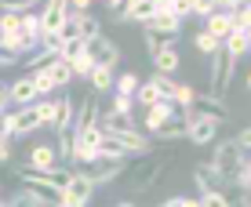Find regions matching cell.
I'll use <instances>...</instances> for the list:
<instances>
[{
	"label": "cell",
	"mask_w": 251,
	"mask_h": 207,
	"mask_svg": "<svg viewBox=\"0 0 251 207\" xmlns=\"http://www.w3.org/2000/svg\"><path fill=\"white\" fill-rule=\"evenodd\" d=\"M15 178L22 182V193H29L33 200H40L44 207H58L62 204V189L51 185L48 175H37V171H29L25 163H19V167H15Z\"/></svg>",
	"instance_id": "6da1fadb"
},
{
	"label": "cell",
	"mask_w": 251,
	"mask_h": 207,
	"mask_svg": "<svg viewBox=\"0 0 251 207\" xmlns=\"http://www.w3.org/2000/svg\"><path fill=\"white\" fill-rule=\"evenodd\" d=\"M233 76H237V62H233L226 51H215L211 69H207V94L226 102V91L233 88Z\"/></svg>",
	"instance_id": "7a4b0ae2"
},
{
	"label": "cell",
	"mask_w": 251,
	"mask_h": 207,
	"mask_svg": "<svg viewBox=\"0 0 251 207\" xmlns=\"http://www.w3.org/2000/svg\"><path fill=\"white\" fill-rule=\"evenodd\" d=\"M186 120V138L193 145H211L215 138H219V127H222V120H215V116H204V113H197L193 106L189 109H182V113H178Z\"/></svg>",
	"instance_id": "3957f363"
},
{
	"label": "cell",
	"mask_w": 251,
	"mask_h": 207,
	"mask_svg": "<svg viewBox=\"0 0 251 207\" xmlns=\"http://www.w3.org/2000/svg\"><path fill=\"white\" fill-rule=\"evenodd\" d=\"M164 167H168V163H164L160 157H150V153H146V157L138 160V163H131V167H127V182H131V193H150V189L157 185V178L164 175Z\"/></svg>",
	"instance_id": "277c9868"
},
{
	"label": "cell",
	"mask_w": 251,
	"mask_h": 207,
	"mask_svg": "<svg viewBox=\"0 0 251 207\" xmlns=\"http://www.w3.org/2000/svg\"><path fill=\"white\" fill-rule=\"evenodd\" d=\"M44 106V127H51V131H69L73 127V116H76V106H73V98H66V94H58V98H51V102H40Z\"/></svg>",
	"instance_id": "5b68a950"
},
{
	"label": "cell",
	"mask_w": 251,
	"mask_h": 207,
	"mask_svg": "<svg viewBox=\"0 0 251 207\" xmlns=\"http://www.w3.org/2000/svg\"><path fill=\"white\" fill-rule=\"evenodd\" d=\"M244 160H248V153H244V149H240V145L229 138V142H219V149H215L211 167L219 171L222 178H229V185H233V175H237V167H240Z\"/></svg>",
	"instance_id": "8992f818"
},
{
	"label": "cell",
	"mask_w": 251,
	"mask_h": 207,
	"mask_svg": "<svg viewBox=\"0 0 251 207\" xmlns=\"http://www.w3.org/2000/svg\"><path fill=\"white\" fill-rule=\"evenodd\" d=\"M84 55H88V62L95 69H113L120 58V47L109 37H91V40H84Z\"/></svg>",
	"instance_id": "52a82bcc"
},
{
	"label": "cell",
	"mask_w": 251,
	"mask_h": 207,
	"mask_svg": "<svg viewBox=\"0 0 251 207\" xmlns=\"http://www.w3.org/2000/svg\"><path fill=\"white\" fill-rule=\"evenodd\" d=\"M7 116H11V138H25V135L37 131V127H44V106H40V102L22 106V109H15V113H7Z\"/></svg>",
	"instance_id": "ba28073f"
},
{
	"label": "cell",
	"mask_w": 251,
	"mask_h": 207,
	"mask_svg": "<svg viewBox=\"0 0 251 207\" xmlns=\"http://www.w3.org/2000/svg\"><path fill=\"white\" fill-rule=\"evenodd\" d=\"M84 175L91 178V185H109V182H117L120 175L127 171V160H109V157H95L88 167H80Z\"/></svg>",
	"instance_id": "9c48e42d"
},
{
	"label": "cell",
	"mask_w": 251,
	"mask_h": 207,
	"mask_svg": "<svg viewBox=\"0 0 251 207\" xmlns=\"http://www.w3.org/2000/svg\"><path fill=\"white\" fill-rule=\"evenodd\" d=\"M40 37H62L66 22H69V11H66V0H48L40 7Z\"/></svg>",
	"instance_id": "30bf717a"
},
{
	"label": "cell",
	"mask_w": 251,
	"mask_h": 207,
	"mask_svg": "<svg viewBox=\"0 0 251 207\" xmlns=\"http://www.w3.org/2000/svg\"><path fill=\"white\" fill-rule=\"evenodd\" d=\"M95 196V185H91V178L84 175V171H73L69 175V182L62 189V204H76V207H88V200Z\"/></svg>",
	"instance_id": "8fae6325"
},
{
	"label": "cell",
	"mask_w": 251,
	"mask_h": 207,
	"mask_svg": "<svg viewBox=\"0 0 251 207\" xmlns=\"http://www.w3.org/2000/svg\"><path fill=\"white\" fill-rule=\"evenodd\" d=\"M193 178H197V189H201V193H222V196H229V189H233L229 178H222L211 163H197Z\"/></svg>",
	"instance_id": "7c38bea8"
},
{
	"label": "cell",
	"mask_w": 251,
	"mask_h": 207,
	"mask_svg": "<svg viewBox=\"0 0 251 207\" xmlns=\"http://www.w3.org/2000/svg\"><path fill=\"white\" fill-rule=\"evenodd\" d=\"M233 7H237V4H219V11H215L211 19H207V22L201 25L207 37H215L219 44L229 37V33H237V29H233Z\"/></svg>",
	"instance_id": "4fadbf2b"
},
{
	"label": "cell",
	"mask_w": 251,
	"mask_h": 207,
	"mask_svg": "<svg viewBox=\"0 0 251 207\" xmlns=\"http://www.w3.org/2000/svg\"><path fill=\"white\" fill-rule=\"evenodd\" d=\"M29 171H37V175H51V171H58L62 163H58V153H55V145H33L29 149V163H25Z\"/></svg>",
	"instance_id": "5bb4252c"
},
{
	"label": "cell",
	"mask_w": 251,
	"mask_h": 207,
	"mask_svg": "<svg viewBox=\"0 0 251 207\" xmlns=\"http://www.w3.org/2000/svg\"><path fill=\"white\" fill-rule=\"evenodd\" d=\"M102 124V109H99V98L88 94V98L80 102V113L73 116V131H88V127H99Z\"/></svg>",
	"instance_id": "9a60e30c"
},
{
	"label": "cell",
	"mask_w": 251,
	"mask_h": 207,
	"mask_svg": "<svg viewBox=\"0 0 251 207\" xmlns=\"http://www.w3.org/2000/svg\"><path fill=\"white\" fill-rule=\"evenodd\" d=\"M153 58V66H157V73L160 76H171L178 66H182V58H178V44H171V40H164L157 55H150Z\"/></svg>",
	"instance_id": "2e32d148"
},
{
	"label": "cell",
	"mask_w": 251,
	"mask_h": 207,
	"mask_svg": "<svg viewBox=\"0 0 251 207\" xmlns=\"http://www.w3.org/2000/svg\"><path fill=\"white\" fill-rule=\"evenodd\" d=\"M7 94H11V102L15 106H33V102H40V94H37V88H33V80L29 76H19L15 84H7Z\"/></svg>",
	"instance_id": "e0dca14e"
},
{
	"label": "cell",
	"mask_w": 251,
	"mask_h": 207,
	"mask_svg": "<svg viewBox=\"0 0 251 207\" xmlns=\"http://www.w3.org/2000/svg\"><path fill=\"white\" fill-rule=\"evenodd\" d=\"M171 116H175V106H171V102H157V106H150V109H146V120H142V124H146V135L160 131Z\"/></svg>",
	"instance_id": "ac0fdd59"
},
{
	"label": "cell",
	"mask_w": 251,
	"mask_h": 207,
	"mask_svg": "<svg viewBox=\"0 0 251 207\" xmlns=\"http://www.w3.org/2000/svg\"><path fill=\"white\" fill-rule=\"evenodd\" d=\"M193 109H197V113H204V116H215V120H226L229 116V106L222 98H211V94H197Z\"/></svg>",
	"instance_id": "d6986e66"
},
{
	"label": "cell",
	"mask_w": 251,
	"mask_h": 207,
	"mask_svg": "<svg viewBox=\"0 0 251 207\" xmlns=\"http://www.w3.org/2000/svg\"><path fill=\"white\" fill-rule=\"evenodd\" d=\"M150 19H153V0H131V4H124V19H120V22L146 25Z\"/></svg>",
	"instance_id": "ffe728a7"
},
{
	"label": "cell",
	"mask_w": 251,
	"mask_h": 207,
	"mask_svg": "<svg viewBox=\"0 0 251 207\" xmlns=\"http://www.w3.org/2000/svg\"><path fill=\"white\" fill-rule=\"evenodd\" d=\"M248 47H251V37H248V33H229V37L222 40V51H226L233 62H237V58H244Z\"/></svg>",
	"instance_id": "44dd1931"
},
{
	"label": "cell",
	"mask_w": 251,
	"mask_h": 207,
	"mask_svg": "<svg viewBox=\"0 0 251 207\" xmlns=\"http://www.w3.org/2000/svg\"><path fill=\"white\" fill-rule=\"evenodd\" d=\"M153 138H157V142H178V138H186V120L175 113L160 131H153Z\"/></svg>",
	"instance_id": "7402d4cb"
},
{
	"label": "cell",
	"mask_w": 251,
	"mask_h": 207,
	"mask_svg": "<svg viewBox=\"0 0 251 207\" xmlns=\"http://www.w3.org/2000/svg\"><path fill=\"white\" fill-rule=\"evenodd\" d=\"M44 73L51 76V84H55V91H58V88H66V84L73 80V69H69V62H62V58H55V62H51V66L44 69Z\"/></svg>",
	"instance_id": "603a6c76"
},
{
	"label": "cell",
	"mask_w": 251,
	"mask_h": 207,
	"mask_svg": "<svg viewBox=\"0 0 251 207\" xmlns=\"http://www.w3.org/2000/svg\"><path fill=\"white\" fill-rule=\"evenodd\" d=\"M88 84H91V91H95V94H106V91H113V69H91Z\"/></svg>",
	"instance_id": "cb8c5ba5"
},
{
	"label": "cell",
	"mask_w": 251,
	"mask_h": 207,
	"mask_svg": "<svg viewBox=\"0 0 251 207\" xmlns=\"http://www.w3.org/2000/svg\"><path fill=\"white\" fill-rule=\"evenodd\" d=\"M22 33V15H11V11H0V40H11Z\"/></svg>",
	"instance_id": "d4e9b609"
},
{
	"label": "cell",
	"mask_w": 251,
	"mask_h": 207,
	"mask_svg": "<svg viewBox=\"0 0 251 207\" xmlns=\"http://www.w3.org/2000/svg\"><path fill=\"white\" fill-rule=\"evenodd\" d=\"M55 153H58V163H73V127L69 131H58V145H55Z\"/></svg>",
	"instance_id": "484cf974"
},
{
	"label": "cell",
	"mask_w": 251,
	"mask_h": 207,
	"mask_svg": "<svg viewBox=\"0 0 251 207\" xmlns=\"http://www.w3.org/2000/svg\"><path fill=\"white\" fill-rule=\"evenodd\" d=\"M138 84H142V76H138V73H124V76H117V80H113V88H117V94H124V98H135Z\"/></svg>",
	"instance_id": "4316f807"
},
{
	"label": "cell",
	"mask_w": 251,
	"mask_h": 207,
	"mask_svg": "<svg viewBox=\"0 0 251 207\" xmlns=\"http://www.w3.org/2000/svg\"><path fill=\"white\" fill-rule=\"evenodd\" d=\"M22 37L29 40V44H37V47H40V19H37L33 11H25V15H22Z\"/></svg>",
	"instance_id": "83f0119b"
},
{
	"label": "cell",
	"mask_w": 251,
	"mask_h": 207,
	"mask_svg": "<svg viewBox=\"0 0 251 207\" xmlns=\"http://www.w3.org/2000/svg\"><path fill=\"white\" fill-rule=\"evenodd\" d=\"M193 47L201 51V55H207V58H211L215 51H222V44H219V40H215V37H207L204 29H197V33H193Z\"/></svg>",
	"instance_id": "f1b7e54d"
},
{
	"label": "cell",
	"mask_w": 251,
	"mask_h": 207,
	"mask_svg": "<svg viewBox=\"0 0 251 207\" xmlns=\"http://www.w3.org/2000/svg\"><path fill=\"white\" fill-rule=\"evenodd\" d=\"M131 102H138V106H142V109H150V106H157V91H153V84L150 80H142V84H138V91H135V98Z\"/></svg>",
	"instance_id": "f546056e"
},
{
	"label": "cell",
	"mask_w": 251,
	"mask_h": 207,
	"mask_svg": "<svg viewBox=\"0 0 251 207\" xmlns=\"http://www.w3.org/2000/svg\"><path fill=\"white\" fill-rule=\"evenodd\" d=\"M150 84H153V91H157L160 102H171V94H175V80H171V76H160V73H157Z\"/></svg>",
	"instance_id": "4dcf8cb0"
},
{
	"label": "cell",
	"mask_w": 251,
	"mask_h": 207,
	"mask_svg": "<svg viewBox=\"0 0 251 207\" xmlns=\"http://www.w3.org/2000/svg\"><path fill=\"white\" fill-rule=\"evenodd\" d=\"M193 98H197V91L189 88V84H175V94H171V106H182V109H189V106H193Z\"/></svg>",
	"instance_id": "1f68e13d"
},
{
	"label": "cell",
	"mask_w": 251,
	"mask_h": 207,
	"mask_svg": "<svg viewBox=\"0 0 251 207\" xmlns=\"http://www.w3.org/2000/svg\"><path fill=\"white\" fill-rule=\"evenodd\" d=\"M33 80V88H37V94H55V84H51V76L44 73V69H37V73H25Z\"/></svg>",
	"instance_id": "d6a6232c"
},
{
	"label": "cell",
	"mask_w": 251,
	"mask_h": 207,
	"mask_svg": "<svg viewBox=\"0 0 251 207\" xmlns=\"http://www.w3.org/2000/svg\"><path fill=\"white\" fill-rule=\"evenodd\" d=\"M131 106H135L131 98H124V94H113V106H109L106 116H131Z\"/></svg>",
	"instance_id": "836d02e7"
},
{
	"label": "cell",
	"mask_w": 251,
	"mask_h": 207,
	"mask_svg": "<svg viewBox=\"0 0 251 207\" xmlns=\"http://www.w3.org/2000/svg\"><path fill=\"white\" fill-rule=\"evenodd\" d=\"M197 204H201V207H233V200H229V196H222V193H201V196H197Z\"/></svg>",
	"instance_id": "e575fe53"
},
{
	"label": "cell",
	"mask_w": 251,
	"mask_h": 207,
	"mask_svg": "<svg viewBox=\"0 0 251 207\" xmlns=\"http://www.w3.org/2000/svg\"><path fill=\"white\" fill-rule=\"evenodd\" d=\"M215 11H219V4H211V0H193V4H189V15H201L204 22L211 19Z\"/></svg>",
	"instance_id": "d590c367"
},
{
	"label": "cell",
	"mask_w": 251,
	"mask_h": 207,
	"mask_svg": "<svg viewBox=\"0 0 251 207\" xmlns=\"http://www.w3.org/2000/svg\"><path fill=\"white\" fill-rule=\"evenodd\" d=\"M7 207H44V204H40V200H33V196L29 193H15L11 196V200H4Z\"/></svg>",
	"instance_id": "8d00e7d4"
},
{
	"label": "cell",
	"mask_w": 251,
	"mask_h": 207,
	"mask_svg": "<svg viewBox=\"0 0 251 207\" xmlns=\"http://www.w3.org/2000/svg\"><path fill=\"white\" fill-rule=\"evenodd\" d=\"M142 44H146V51H150V55H157V51H160V44H164V40L157 37V33H150V29H142ZM171 44H175V40H171Z\"/></svg>",
	"instance_id": "74e56055"
},
{
	"label": "cell",
	"mask_w": 251,
	"mask_h": 207,
	"mask_svg": "<svg viewBox=\"0 0 251 207\" xmlns=\"http://www.w3.org/2000/svg\"><path fill=\"white\" fill-rule=\"evenodd\" d=\"M7 106H11V94H7V84L0 80V113H7Z\"/></svg>",
	"instance_id": "f35d334b"
},
{
	"label": "cell",
	"mask_w": 251,
	"mask_h": 207,
	"mask_svg": "<svg viewBox=\"0 0 251 207\" xmlns=\"http://www.w3.org/2000/svg\"><path fill=\"white\" fill-rule=\"evenodd\" d=\"M233 142H237V145H240V149H244V153H248V149H251V131H248V127H244V131H240L237 138H233Z\"/></svg>",
	"instance_id": "ab89813d"
},
{
	"label": "cell",
	"mask_w": 251,
	"mask_h": 207,
	"mask_svg": "<svg viewBox=\"0 0 251 207\" xmlns=\"http://www.w3.org/2000/svg\"><path fill=\"white\" fill-rule=\"evenodd\" d=\"M175 207H201V204H197V196H178Z\"/></svg>",
	"instance_id": "60d3db41"
},
{
	"label": "cell",
	"mask_w": 251,
	"mask_h": 207,
	"mask_svg": "<svg viewBox=\"0 0 251 207\" xmlns=\"http://www.w3.org/2000/svg\"><path fill=\"white\" fill-rule=\"evenodd\" d=\"M7 160H11V149H7V142L0 138V163H7Z\"/></svg>",
	"instance_id": "b9f144b4"
},
{
	"label": "cell",
	"mask_w": 251,
	"mask_h": 207,
	"mask_svg": "<svg viewBox=\"0 0 251 207\" xmlns=\"http://www.w3.org/2000/svg\"><path fill=\"white\" fill-rule=\"evenodd\" d=\"M117 207H135V204H131V200H127V204H117Z\"/></svg>",
	"instance_id": "7bdbcfd3"
},
{
	"label": "cell",
	"mask_w": 251,
	"mask_h": 207,
	"mask_svg": "<svg viewBox=\"0 0 251 207\" xmlns=\"http://www.w3.org/2000/svg\"><path fill=\"white\" fill-rule=\"evenodd\" d=\"M58 207H76V204H58Z\"/></svg>",
	"instance_id": "ee69618b"
},
{
	"label": "cell",
	"mask_w": 251,
	"mask_h": 207,
	"mask_svg": "<svg viewBox=\"0 0 251 207\" xmlns=\"http://www.w3.org/2000/svg\"><path fill=\"white\" fill-rule=\"evenodd\" d=\"M0 207H7V204H4V196H0Z\"/></svg>",
	"instance_id": "f6af8a7d"
}]
</instances>
